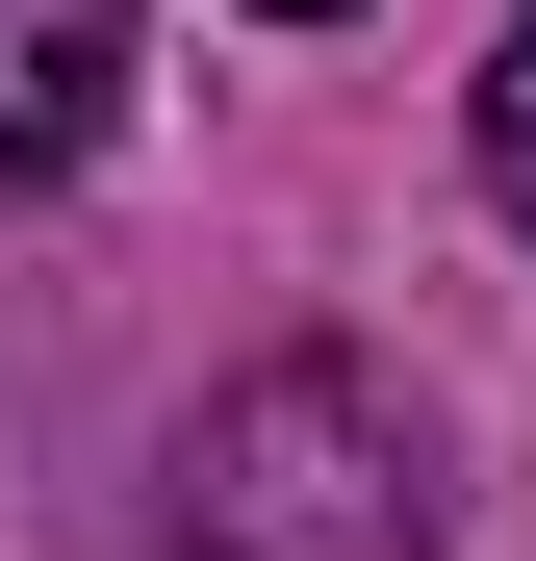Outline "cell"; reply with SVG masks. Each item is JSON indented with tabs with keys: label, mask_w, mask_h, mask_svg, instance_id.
I'll use <instances>...</instances> for the list:
<instances>
[{
	"label": "cell",
	"mask_w": 536,
	"mask_h": 561,
	"mask_svg": "<svg viewBox=\"0 0 536 561\" xmlns=\"http://www.w3.org/2000/svg\"><path fill=\"white\" fill-rule=\"evenodd\" d=\"M179 536L205 561H434V434L357 357H255L179 434Z\"/></svg>",
	"instance_id": "1"
},
{
	"label": "cell",
	"mask_w": 536,
	"mask_h": 561,
	"mask_svg": "<svg viewBox=\"0 0 536 561\" xmlns=\"http://www.w3.org/2000/svg\"><path fill=\"white\" fill-rule=\"evenodd\" d=\"M128 128V0H0V179H77Z\"/></svg>",
	"instance_id": "2"
},
{
	"label": "cell",
	"mask_w": 536,
	"mask_h": 561,
	"mask_svg": "<svg viewBox=\"0 0 536 561\" xmlns=\"http://www.w3.org/2000/svg\"><path fill=\"white\" fill-rule=\"evenodd\" d=\"M486 205H511V230H536V26H511V51H486Z\"/></svg>",
	"instance_id": "3"
},
{
	"label": "cell",
	"mask_w": 536,
	"mask_h": 561,
	"mask_svg": "<svg viewBox=\"0 0 536 561\" xmlns=\"http://www.w3.org/2000/svg\"><path fill=\"white\" fill-rule=\"evenodd\" d=\"M255 26H357V0H255Z\"/></svg>",
	"instance_id": "4"
}]
</instances>
